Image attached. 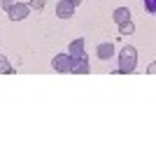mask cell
<instances>
[{
	"mask_svg": "<svg viewBox=\"0 0 156 156\" xmlns=\"http://www.w3.org/2000/svg\"><path fill=\"white\" fill-rule=\"evenodd\" d=\"M144 7L149 14H156V0H144Z\"/></svg>",
	"mask_w": 156,
	"mask_h": 156,
	"instance_id": "11",
	"label": "cell"
},
{
	"mask_svg": "<svg viewBox=\"0 0 156 156\" xmlns=\"http://www.w3.org/2000/svg\"><path fill=\"white\" fill-rule=\"evenodd\" d=\"M30 14V7H28V2H12V5L7 7V16L12 21H23Z\"/></svg>",
	"mask_w": 156,
	"mask_h": 156,
	"instance_id": "2",
	"label": "cell"
},
{
	"mask_svg": "<svg viewBox=\"0 0 156 156\" xmlns=\"http://www.w3.org/2000/svg\"><path fill=\"white\" fill-rule=\"evenodd\" d=\"M70 65H72L70 54H56L51 58V68L56 72H70Z\"/></svg>",
	"mask_w": 156,
	"mask_h": 156,
	"instance_id": "3",
	"label": "cell"
},
{
	"mask_svg": "<svg viewBox=\"0 0 156 156\" xmlns=\"http://www.w3.org/2000/svg\"><path fill=\"white\" fill-rule=\"evenodd\" d=\"M68 54H70V58H79V56H86V54H84V37L72 40L70 47H68Z\"/></svg>",
	"mask_w": 156,
	"mask_h": 156,
	"instance_id": "7",
	"label": "cell"
},
{
	"mask_svg": "<svg viewBox=\"0 0 156 156\" xmlns=\"http://www.w3.org/2000/svg\"><path fill=\"white\" fill-rule=\"evenodd\" d=\"M137 65V49L135 47H128L126 44L124 49H121V54H119V70L117 72H133Z\"/></svg>",
	"mask_w": 156,
	"mask_h": 156,
	"instance_id": "1",
	"label": "cell"
},
{
	"mask_svg": "<svg viewBox=\"0 0 156 156\" xmlns=\"http://www.w3.org/2000/svg\"><path fill=\"white\" fill-rule=\"evenodd\" d=\"M70 2H72V5H75V7H77V5H79V2H82V0H70Z\"/></svg>",
	"mask_w": 156,
	"mask_h": 156,
	"instance_id": "13",
	"label": "cell"
},
{
	"mask_svg": "<svg viewBox=\"0 0 156 156\" xmlns=\"http://www.w3.org/2000/svg\"><path fill=\"white\" fill-rule=\"evenodd\" d=\"M89 70H91V68H89V58H86V56H79V58H72L70 72H77V75H86Z\"/></svg>",
	"mask_w": 156,
	"mask_h": 156,
	"instance_id": "6",
	"label": "cell"
},
{
	"mask_svg": "<svg viewBox=\"0 0 156 156\" xmlns=\"http://www.w3.org/2000/svg\"><path fill=\"white\" fill-rule=\"evenodd\" d=\"M72 14H75V5L70 0H58L56 2V16L58 19H70Z\"/></svg>",
	"mask_w": 156,
	"mask_h": 156,
	"instance_id": "4",
	"label": "cell"
},
{
	"mask_svg": "<svg viewBox=\"0 0 156 156\" xmlns=\"http://www.w3.org/2000/svg\"><path fill=\"white\" fill-rule=\"evenodd\" d=\"M28 7H30V9H42V7H44V0H30Z\"/></svg>",
	"mask_w": 156,
	"mask_h": 156,
	"instance_id": "12",
	"label": "cell"
},
{
	"mask_svg": "<svg viewBox=\"0 0 156 156\" xmlns=\"http://www.w3.org/2000/svg\"><path fill=\"white\" fill-rule=\"evenodd\" d=\"M112 19H114V23H126V21H130V9L128 7H117L114 9V14H112Z\"/></svg>",
	"mask_w": 156,
	"mask_h": 156,
	"instance_id": "8",
	"label": "cell"
},
{
	"mask_svg": "<svg viewBox=\"0 0 156 156\" xmlns=\"http://www.w3.org/2000/svg\"><path fill=\"white\" fill-rule=\"evenodd\" d=\"M12 72L14 70H12V65H9V61L0 54V75H12Z\"/></svg>",
	"mask_w": 156,
	"mask_h": 156,
	"instance_id": "10",
	"label": "cell"
},
{
	"mask_svg": "<svg viewBox=\"0 0 156 156\" xmlns=\"http://www.w3.org/2000/svg\"><path fill=\"white\" fill-rule=\"evenodd\" d=\"M96 54L100 61H110L112 56H114V44L112 42H100V44L96 47Z\"/></svg>",
	"mask_w": 156,
	"mask_h": 156,
	"instance_id": "5",
	"label": "cell"
},
{
	"mask_svg": "<svg viewBox=\"0 0 156 156\" xmlns=\"http://www.w3.org/2000/svg\"><path fill=\"white\" fill-rule=\"evenodd\" d=\"M119 33H121V35H133V33H135V23H133V21L119 23Z\"/></svg>",
	"mask_w": 156,
	"mask_h": 156,
	"instance_id": "9",
	"label": "cell"
}]
</instances>
